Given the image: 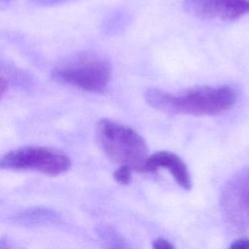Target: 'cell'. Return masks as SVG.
I'll list each match as a JSON object with an SVG mask.
<instances>
[{"label":"cell","instance_id":"obj_1","mask_svg":"<svg viewBox=\"0 0 249 249\" xmlns=\"http://www.w3.org/2000/svg\"><path fill=\"white\" fill-rule=\"evenodd\" d=\"M144 98L150 106L164 113L214 116L231 110L236 94L229 86H200L178 92L149 89Z\"/></svg>","mask_w":249,"mask_h":249},{"label":"cell","instance_id":"obj_2","mask_svg":"<svg viewBox=\"0 0 249 249\" xmlns=\"http://www.w3.org/2000/svg\"><path fill=\"white\" fill-rule=\"evenodd\" d=\"M95 139L104 155L119 166L144 172L149 157L143 137L132 128L110 119H101L95 126Z\"/></svg>","mask_w":249,"mask_h":249},{"label":"cell","instance_id":"obj_3","mask_svg":"<svg viewBox=\"0 0 249 249\" xmlns=\"http://www.w3.org/2000/svg\"><path fill=\"white\" fill-rule=\"evenodd\" d=\"M111 73V63L107 58L94 53H82L56 65L52 76L80 89L102 93L110 82Z\"/></svg>","mask_w":249,"mask_h":249},{"label":"cell","instance_id":"obj_4","mask_svg":"<svg viewBox=\"0 0 249 249\" xmlns=\"http://www.w3.org/2000/svg\"><path fill=\"white\" fill-rule=\"evenodd\" d=\"M70 165V159L65 154L41 146L21 147L0 158L1 169L34 170L50 176L64 173Z\"/></svg>","mask_w":249,"mask_h":249},{"label":"cell","instance_id":"obj_5","mask_svg":"<svg viewBox=\"0 0 249 249\" xmlns=\"http://www.w3.org/2000/svg\"><path fill=\"white\" fill-rule=\"evenodd\" d=\"M221 208L228 224L237 231L249 225V168L236 173L221 195Z\"/></svg>","mask_w":249,"mask_h":249},{"label":"cell","instance_id":"obj_6","mask_svg":"<svg viewBox=\"0 0 249 249\" xmlns=\"http://www.w3.org/2000/svg\"><path fill=\"white\" fill-rule=\"evenodd\" d=\"M183 8L196 18L233 20L249 13V0H184Z\"/></svg>","mask_w":249,"mask_h":249},{"label":"cell","instance_id":"obj_7","mask_svg":"<svg viewBox=\"0 0 249 249\" xmlns=\"http://www.w3.org/2000/svg\"><path fill=\"white\" fill-rule=\"evenodd\" d=\"M159 168L167 169L181 188L185 190L192 189L189 169L184 160L176 154L160 151L149 156L144 166V172H155Z\"/></svg>","mask_w":249,"mask_h":249},{"label":"cell","instance_id":"obj_8","mask_svg":"<svg viewBox=\"0 0 249 249\" xmlns=\"http://www.w3.org/2000/svg\"><path fill=\"white\" fill-rule=\"evenodd\" d=\"M55 214L49 209H29L18 214L17 220L25 224H42L55 219Z\"/></svg>","mask_w":249,"mask_h":249},{"label":"cell","instance_id":"obj_9","mask_svg":"<svg viewBox=\"0 0 249 249\" xmlns=\"http://www.w3.org/2000/svg\"><path fill=\"white\" fill-rule=\"evenodd\" d=\"M99 234L106 246V249H128L122 235H120L114 229L102 228Z\"/></svg>","mask_w":249,"mask_h":249},{"label":"cell","instance_id":"obj_10","mask_svg":"<svg viewBox=\"0 0 249 249\" xmlns=\"http://www.w3.org/2000/svg\"><path fill=\"white\" fill-rule=\"evenodd\" d=\"M114 179L121 185H127L132 180V170L127 166H119L113 174Z\"/></svg>","mask_w":249,"mask_h":249},{"label":"cell","instance_id":"obj_11","mask_svg":"<svg viewBox=\"0 0 249 249\" xmlns=\"http://www.w3.org/2000/svg\"><path fill=\"white\" fill-rule=\"evenodd\" d=\"M32 3H34L37 6H43V7H48V6H56V5H63L67 3H71L77 0H31Z\"/></svg>","mask_w":249,"mask_h":249},{"label":"cell","instance_id":"obj_12","mask_svg":"<svg viewBox=\"0 0 249 249\" xmlns=\"http://www.w3.org/2000/svg\"><path fill=\"white\" fill-rule=\"evenodd\" d=\"M229 249H249V238L241 237L231 242Z\"/></svg>","mask_w":249,"mask_h":249},{"label":"cell","instance_id":"obj_13","mask_svg":"<svg viewBox=\"0 0 249 249\" xmlns=\"http://www.w3.org/2000/svg\"><path fill=\"white\" fill-rule=\"evenodd\" d=\"M153 249H175L174 246L164 238H158L153 242Z\"/></svg>","mask_w":249,"mask_h":249},{"label":"cell","instance_id":"obj_14","mask_svg":"<svg viewBox=\"0 0 249 249\" xmlns=\"http://www.w3.org/2000/svg\"><path fill=\"white\" fill-rule=\"evenodd\" d=\"M0 249H21L15 242L11 241L9 238L0 239Z\"/></svg>","mask_w":249,"mask_h":249},{"label":"cell","instance_id":"obj_15","mask_svg":"<svg viewBox=\"0 0 249 249\" xmlns=\"http://www.w3.org/2000/svg\"><path fill=\"white\" fill-rule=\"evenodd\" d=\"M7 88H8V83L7 80L0 75V101L3 98V96L5 95L6 91H7Z\"/></svg>","mask_w":249,"mask_h":249},{"label":"cell","instance_id":"obj_16","mask_svg":"<svg viewBox=\"0 0 249 249\" xmlns=\"http://www.w3.org/2000/svg\"><path fill=\"white\" fill-rule=\"evenodd\" d=\"M9 1H13V0H0V2H9Z\"/></svg>","mask_w":249,"mask_h":249}]
</instances>
